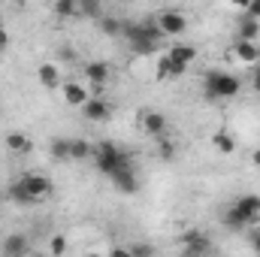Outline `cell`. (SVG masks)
Returning a JSON list of instances; mask_svg holds the SVG:
<instances>
[{
	"instance_id": "1",
	"label": "cell",
	"mask_w": 260,
	"mask_h": 257,
	"mask_svg": "<svg viewBox=\"0 0 260 257\" xmlns=\"http://www.w3.org/2000/svg\"><path fill=\"white\" fill-rule=\"evenodd\" d=\"M121 37L127 40V46H130L133 55H154L157 46L167 40L154 18H148V21H124Z\"/></svg>"
},
{
	"instance_id": "2",
	"label": "cell",
	"mask_w": 260,
	"mask_h": 257,
	"mask_svg": "<svg viewBox=\"0 0 260 257\" xmlns=\"http://www.w3.org/2000/svg\"><path fill=\"white\" fill-rule=\"evenodd\" d=\"M239 91H242L239 76H233L227 70H209L203 76V94L209 100H233Z\"/></svg>"
},
{
	"instance_id": "3",
	"label": "cell",
	"mask_w": 260,
	"mask_h": 257,
	"mask_svg": "<svg viewBox=\"0 0 260 257\" xmlns=\"http://www.w3.org/2000/svg\"><path fill=\"white\" fill-rule=\"evenodd\" d=\"M94 167H97V173H103V176H112L118 167H127L133 164V157H130L127 151H121L115 142H97L94 145Z\"/></svg>"
},
{
	"instance_id": "4",
	"label": "cell",
	"mask_w": 260,
	"mask_h": 257,
	"mask_svg": "<svg viewBox=\"0 0 260 257\" xmlns=\"http://www.w3.org/2000/svg\"><path fill=\"white\" fill-rule=\"evenodd\" d=\"M157 27L164 30V37H182L185 30H188V18L182 15V12H176V9H164V12H157Z\"/></svg>"
},
{
	"instance_id": "5",
	"label": "cell",
	"mask_w": 260,
	"mask_h": 257,
	"mask_svg": "<svg viewBox=\"0 0 260 257\" xmlns=\"http://www.w3.org/2000/svg\"><path fill=\"white\" fill-rule=\"evenodd\" d=\"M82 76H85L88 88L94 94H100L106 88V82H109V64L106 61H88V64L82 67Z\"/></svg>"
},
{
	"instance_id": "6",
	"label": "cell",
	"mask_w": 260,
	"mask_h": 257,
	"mask_svg": "<svg viewBox=\"0 0 260 257\" xmlns=\"http://www.w3.org/2000/svg\"><path fill=\"white\" fill-rule=\"evenodd\" d=\"M167 55H170V76H182L188 70V64L197 58V49L194 46H185V43H176Z\"/></svg>"
},
{
	"instance_id": "7",
	"label": "cell",
	"mask_w": 260,
	"mask_h": 257,
	"mask_svg": "<svg viewBox=\"0 0 260 257\" xmlns=\"http://www.w3.org/2000/svg\"><path fill=\"white\" fill-rule=\"evenodd\" d=\"M82 115H85L88 121H94V124H103V121L112 118V103L103 100V97H88L85 106H82Z\"/></svg>"
},
{
	"instance_id": "8",
	"label": "cell",
	"mask_w": 260,
	"mask_h": 257,
	"mask_svg": "<svg viewBox=\"0 0 260 257\" xmlns=\"http://www.w3.org/2000/svg\"><path fill=\"white\" fill-rule=\"evenodd\" d=\"M139 127L145 130L148 136H164L167 133V115L164 112H157V109H142L139 112Z\"/></svg>"
},
{
	"instance_id": "9",
	"label": "cell",
	"mask_w": 260,
	"mask_h": 257,
	"mask_svg": "<svg viewBox=\"0 0 260 257\" xmlns=\"http://www.w3.org/2000/svg\"><path fill=\"white\" fill-rule=\"evenodd\" d=\"M233 209L245 218L248 227H254L260 221V194H245V197H239V200L233 203Z\"/></svg>"
},
{
	"instance_id": "10",
	"label": "cell",
	"mask_w": 260,
	"mask_h": 257,
	"mask_svg": "<svg viewBox=\"0 0 260 257\" xmlns=\"http://www.w3.org/2000/svg\"><path fill=\"white\" fill-rule=\"evenodd\" d=\"M109 179H112L115 191H121V194H136V191H139V179H136L133 164H127V167H118Z\"/></svg>"
},
{
	"instance_id": "11",
	"label": "cell",
	"mask_w": 260,
	"mask_h": 257,
	"mask_svg": "<svg viewBox=\"0 0 260 257\" xmlns=\"http://www.w3.org/2000/svg\"><path fill=\"white\" fill-rule=\"evenodd\" d=\"M21 182H24V188L34 194L37 200H46L49 194H52V179L46 176V173H24V176H18Z\"/></svg>"
},
{
	"instance_id": "12",
	"label": "cell",
	"mask_w": 260,
	"mask_h": 257,
	"mask_svg": "<svg viewBox=\"0 0 260 257\" xmlns=\"http://www.w3.org/2000/svg\"><path fill=\"white\" fill-rule=\"evenodd\" d=\"M182 242H185V254L188 257L209 254V251H212V242H209L200 230H188V233H182Z\"/></svg>"
},
{
	"instance_id": "13",
	"label": "cell",
	"mask_w": 260,
	"mask_h": 257,
	"mask_svg": "<svg viewBox=\"0 0 260 257\" xmlns=\"http://www.w3.org/2000/svg\"><path fill=\"white\" fill-rule=\"evenodd\" d=\"M61 94H64L67 106H76V109H82V106H85V100L91 97V91H88V88H82V82H64V85H61Z\"/></svg>"
},
{
	"instance_id": "14",
	"label": "cell",
	"mask_w": 260,
	"mask_h": 257,
	"mask_svg": "<svg viewBox=\"0 0 260 257\" xmlns=\"http://www.w3.org/2000/svg\"><path fill=\"white\" fill-rule=\"evenodd\" d=\"M0 251L6 257H21L30 251V239L24 236V233H9L6 239H3V245H0Z\"/></svg>"
},
{
	"instance_id": "15",
	"label": "cell",
	"mask_w": 260,
	"mask_h": 257,
	"mask_svg": "<svg viewBox=\"0 0 260 257\" xmlns=\"http://www.w3.org/2000/svg\"><path fill=\"white\" fill-rule=\"evenodd\" d=\"M233 58L236 61H242V64H257L260 61V46L254 40H236V46H233Z\"/></svg>"
},
{
	"instance_id": "16",
	"label": "cell",
	"mask_w": 260,
	"mask_h": 257,
	"mask_svg": "<svg viewBox=\"0 0 260 257\" xmlns=\"http://www.w3.org/2000/svg\"><path fill=\"white\" fill-rule=\"evenodd\" d=\"M37 79H40V85H43L46 91H58V88L64 85V82H61V70H58V64H40Z\"/></svg>"
},
{
	"instance_id": "17",
	"label": "cell",
	"mask_w": 260,
	"mask_h": 257,
	"mask_svg": "<svg viewBox=\"0 0 260 257\" xmlns=\"http://www.w3.org/2000/svg\"><path fill=\"white\" fill-rule=\"evenodd\" d=\"M257 37H260V18H251V15H239L236 40H257Z\"/></svg>"
},
{
	"instance_id": "18",
	"label": "cell",
	"mask_w": 260,
	"mask_h": 257,
	"mask_svg": "<svg viewBox=\"0 0 260 257\" xmlns=\"http://www.w3.org/2000/svg\"><path fill=\"white\" fill-rule=\"evenodd\" d=\"M9 200H12V203H18V206H37V203H40L34 194L24 188V182H21V179H15V182L9 185Z\"/></svg>"
},
{
	"instance_id": "19",
	"label": "cell",
	"mask_w": 260,
	"mask_h": 257,
	"mask_svg": "<svg viewBox=\"0 0 260 257\" xmlns=\"http://www.w3.org/2000/svg\"><path fill=\"white\" fill-rule=\"evenodd\" d=\"M94 148L88 139H70V160H91Z\"/></svg>"
},
{
	"instance_id": "20",
	"label": "cell",
	"mask_w": 260,
	"mask_h": 257,
	"mask_svg": "<svg viewBox=\"0 0 260 257\" xmlns=\"http://www.w3.org/2000/svg\"><path fill=\"white\" fill-rule=\"evenodd\" d=\"M97 24H100V30H103L106 37H121V30H124V21H121L118 15H100Z\"/></svg>"
},
{
	"instance_id": "21",
	"label": "cell",
	"mask_w": 260,
	"mask_h": 257,
	"mask_svg": "<svg viewBox=\"0 0 260 257\" xmlns=\"http://www.w3.org/2000/svg\"><path fill=\"white\" fill-rule=\"evenodd\" d=\"M6 148L15 151V154H24V151L30 148V139H27L21 130H9V133H6Z\"/></svg>"
},
{
	"instance_id": "22",
	"label": "cell",
	"mask_w": 260,
	"mask_h": 257,
	"mask_svg": "<svg viewBox=\"0 0 260 257\" xmlns=\"http://www.w3.org/2000/svg\"><path fill=\"white\" fill-rule=\"evenodd\" d=\"M76 3H79V18L97 21L103 15V0H76Z\"/></svg>"
},
{
	"instance_id": "23",
	"label": "cell",
	"mask_w": 260,
	"mask_h": 257,
	"mask_svg": "<svg viewBox=\"0 0 260 257\" xmlns=\"http://www.w3.org/2000/svg\"><path fill=\"white\" fill-rule=\"evenodd\" d=\"M212 145H215L221 154H233V151H236V139H233V133H227V130H218V133L212 136Z\"/></svg>"
},
{
	"instance_id": "24",
	"label": "cell",
	"mask_w": 260,
	"mask_h": 257,
	"mask_svg": "<svg viewBox=\"0 0 260 257\" xmlns=\"http://www.w3.org/2000/svg\"><path fill=\"white\" fill-rule=\"evenodd\" d=\"M221 221H224V227H227V230H248L245 218H242V215H239V212H236L233 206H230V209H227V212L221 215Z\"/></svg>"
},
{
	"instance_id": "25",
	"label": "cell",
	"mask_w": 260,
	"mask_h": 257,
	"mask_svg": "<svg viewBox=\"0 0 260 257\" xmlns=\"http://www.w3.org/2000/svg\"><path fill=\"white\" fill-rule=\"evenodd\" d=\"M55 15L58 18H79V3L76 0H55Z\"/></svg>"
},
{
	"instance_id": "26",
	"label": "cell",
	"mask_w": 260,
	"mask_h": 257,
	"mask_svg": "<svg viewBox=\"0 0 260 257\" xmlns=\"http://www.w3.org/2000/svg\"><path fill=\"white\" fill-rule=\"evenodd\" d=\"M52 157L61 160V164H70V139L58 136V139L52 142Z\"/></svg>"
},
{
	"instance_id": "27",
	"label": "cell",
	"mask_w": 260,
	"mask_h": 257,
	"mask_svg": "<svg viewBox=\"0 0 260 257\" xmlns=\"http://www.w3.org/2000/svg\"><path fill=\"white\" fill-rule=\"evenodd\" d=\"M151 254H154V248H151V245H145V242L130 245V257H151Z\"/></svg>"
},
{
	"instance_id": "28",
	"label": "cell",
	"mask_w": 260,
	"mask_h": 257,
	"mask_svg": "<svg viewBox=\"0 0 260 257\" xmlns=\"http://www.w3.org/2000/svg\"><path fill=\"white\" fill-rule=\"evenodd\" d=\"M157 142H160V157H164V160H170V157L176 154V145H173V142H167L164 136H157Z\"/></svg>"
},
{
	"instance_id": "29",
	"label": "cell",
	"mask_w": 260,
	"mask_h": 257,
	"mask_svg": "<svg viewBox=\"0 0 260 257\" xmlns=\"http://www.w3.org/2000/svg\"><path fill=\"white\" fill-rule=\"evenodd\" d=\"M157 79H170V55H164L157 61Z\"/></svg>"
},
{
	"instance_id": "30",
	"label": "cell",
	"mask_w": 260,
	"mask_h": 257,
	"mask_svg": "<svg viewBox=\"0 0 260 257\" xmlns=\"http://www.w3.org/2000/svg\"><path fill=\"white\" fill-rule=\"evenodd\" d=\"M49 248H52V254H64L67 251V239L64 236H55V239L49 242Z\"/></svg>"
},
{
	"instance_id": "31",
	"label": "cell",
	"mask_w": 260,
	"mask_h": 257,
	"mask_svg": "<svg viewBox=\"0 0 260 257\" xmlns=\"http://www.w3.org/2000/svg\"><path fill=\"white\" fill-rule=\"evenodd\" d=\"M251 88L260 94V61L257 64H251Z\"/></svg>"
},
{
	"instance_id": "32",
	"label": "cell",
	"mask_w": 260,
	"mask_h": 257,
	"mask_svg": "<svg viewBox=\"0 0 260 257\" xmlns=\"http://www.w3.org/2000/svg\"><path fill=\"white\" fill-rule=\"evenodd\" d=\"M245 15H251V18H260V0H251V3L245 6Z\"/></svg>"
},
{
	"instance_id": "33",
	"label": "cell",
	"mask_w": 260,
	"mask_h": 257,
	"mask_svg": "<svg viewBox=\"0 0 260 257\" xmlns=\"http://www.w3.org/2000/svg\"><path fill=\"white\" fill-rule=\"evenodd\" d=\"M6 46H9V30H6V27H0V52H3Z\"/></svg>"
},
{
	"instance_id": "34",
	"label": "cell",
	"mask_w": 260,
	"mask_h": 257,
	"mask_svg": "<svg viewBox=\"0 0 260 257\" xmlns=\"http://www.w3.org/2000/svg\"><path fill=\"white\" fill-rule=\"evenodd\" d=\"M251 248L260 254V230H251Z\"/></svg>"
},
{
	"instance_id": "35",
	"label": "cell",
	"mask_w": 260,
	"mask_h": 257,
	"mask_svg": "<svg viewBox=\"0 0 260 257\" xmlns=\"http://www.w3.org/2000/svg\"><path fill=\"white\" fill-rule=\"evenodd\" d=\"M58 58H61V61H73L76 55H73V49H61V52H58Z\"/></svg>"
},
{
	"instance_id": "36",
	"label": "cell",
	"mask_w": 260,
	"mask_h": 257,
	"mask_svg": "<svg viewBox=\"0 0 260 257\" xmlns=\"http://www.w3.org/2000/svg\"><path fill=\"white\" fill-rule=\"evenodd\" d=\"M230 3H233V6H239V9H245V6H248L251 0H230Z\"/></svg>"
},
{
	"instance_id": "37",
	"label": "cell",
	"mask_w": 260,
	"mask_h": 257,
	"mask_svg": "<svg viewBox=\"0 0 260 257\" xmlns=\"http://www.w3.org/2000/svg\"><path fill=\"white\" fill-rule=\"evenodd\" d=\"M251 164H254V167H260V148L254 151V154H251Z\"/></svg>"
}]
</instances>
